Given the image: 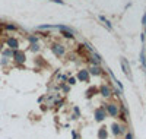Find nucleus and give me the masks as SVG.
<instances>
[{"label": "nucleus", "instance_id": "5", "mask_svg": "<svg viewBox=\"0 0 146 139\" xmlns=\"http://www.w3.org/2000/svg\"><path fill=\"white\" fill-rule=\"evenodd\" d=\"M15 56H16V60H19V61H22L25 59V56H22V54H19V53H15Z\"/></svg>", "mask_w": 146, "mask_h": 139}, {"label": "nucleus", "instance_id": "9", "mask_svg": "<svg viewBox=\"0 0 146 139\" xmlns=\"http://www.w3.org/2000/svg\"><path fill=\"white\" fill-rule=\"evenodd\" d=\"M126 139H133V136H131L130 133H127V135H126Z\"/></svg>", "mask_w": 146, "mask_h": 139}, {"label": "nucleus", "instance_id": "6", "mask_svg": "<svg viewBox=\"0 0 146 139\" xmlns=\"http://www.w3.org/2000/svg\"><path fill=\"white\" fill-rule=\"evenodd\" d=\"M112 129H114V130H112V132H114V133H115V135H117V133H120V127H118V126H117V124H114V126H112Z\"/></svg>", "mask_w": 146, "mask_h": 139}, {"label": "nucleus", "instance_id": "8", "mask_svg": "<svg viewBox=\"0 0 146 139\" xmlns=\"http://www.w3.org/2000/svg\"><path fill=\"white\" fill-rule=\"evenodd\" d=\"M79 78H80V79H85V81H86V79H88V73H86V72H82V73L79 75Z\"/></svg>", "mask_w": 146, "mask_h": 139}, {"label": "nucleus", "instance_id": "7", "mask_svg": "<svg viewBox=\"0 0 146 139\" xmlns=\"http://www.w3.org/2000/svg\"><path fill=\"white\" fill-rule=\"evenodd\" d=\"M99 138H107V132L104 130V129L99 130Z\"/></svg>", "mask_w": 146, "mask_h": 139}, {"label": "nucleus", "instance_id": "3", "mask_svg": "<svg viewBox=\"0 0 146 139\" xmlns=\"http://www.w3.org/2000/svg\"><path fill=\"white\" fill-rule=\"evenodd\" d=\"M8 44L10 45V48H16L18 47V43H16V40H9Z\"/></svg>", "mask_w": 146, "mask_h": 139}, {"label": "nucleus", "instance_id": "4", "mask_svg": "<svg viewBox=\"0 0 146 139\" xmlns=\"http://www.w3.org/2000/svg\"><path fill=\"white\" fill-rule=\"evenodd\" d=\"M101 92H102L104 97H108V95H110V89H108V88H105V87L101 89Z\"/></svg>", "mask_w": 146, "mask_h": 139}, {"label": "nucleus", "instance_id": "2", "mask_svg": "<svg viewBox=\"0 0 146 139\" xmlns=\"http://www.w3.org/2000/svg\"><path fill=\"white\" fill-rule=\"evenodd\" d=\"M104 117H105V111L104 110H98L96 111V120H102Z\"/></svg>", "mask_w": 146, "mask_h": 139}, {"label": "nucleus", "instance_id": "1", "mask_svg": "<svg viewBox=\"0 0 146 139\" xmlns=\"http://www.w3.org/2000/svg\"><path fill=\"white\" fill-rule=\"evenodd\" d=\"M108 111L111 113V116H117V107L114 104H110L108 105Z\"/></svg>", "mask_w": 146, "mask_h": 139}]
</instances>
